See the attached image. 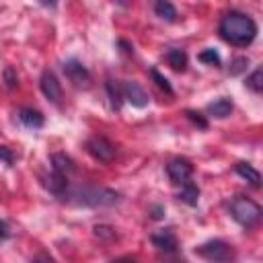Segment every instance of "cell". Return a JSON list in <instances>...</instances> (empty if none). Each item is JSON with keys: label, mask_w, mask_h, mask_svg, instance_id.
I'll use <instances>...</instances> for the list:
<instances>
[{"label": "cell", "mask_w": 263, "mask_h": 263, "mask_svg": "<svg viewBox=\"0 0 263 263\" xmlns=\"http://www.w3.org/2000/svg\"><path fill=\"white\" fill-rule=\"evenodd\" d=\"M166 173H168V177H171V181L175 185H181L183 187L185 183L191 181L193 166H191V162L187 158H175V160H171L166 164Z\"/></svg>", "instance_id": "8992f818"}, {"label": "cell", "mask_w": 263, "mask_h": 263, "mask_svg": "<svg viewBox=\"0 0 263 263\" xmlns=\"http://www.w3.org/2000/svg\"><path fill=\"white\" fill-rule=\"evenodd\" d=\"M111 263H138V259L136 257H117Z\"/></svg>", "instance_id": "f1b7e54d"}, {"label": "cell", "mask_w": 263, "mask_h": 263, "mask_svg": "<svg viewBox=\"0 0 263 263\" xmlns=\"http://www.w3.org/2000/svg\"><path fill=\"white\" fill-rule=\"evenodd\" d=\"M247 64H249V60H247V58H238V60H234V62H232V66H234V68H232L230 72H232V74H238Z\"/></svg>", "instance_id": "484cf974"}, {"label": "cell", "mask_w": 263, "mask_h": 263, "mask_svg": "<svg viewBox=\"0 0 263 263\" xmlns=\"http://www.w3.org/2000/svg\"><path fill=\"white\" fill-rule=\"evenodd\" d=\"M150 240H152V245H154L160 253H168V255L175 253L177 247H179L177 236H175V232H173L171 228H162V230L154 232V234L150 236Z\"/></svg>", "instance_id": "30bf717a"}, {"label": "cell", "mask_w": 263, "mask_h": 263, "mask_svg": "<svg viewBox=\"0 0 263 263\" xmlns=\"http://www.w3.org/2000/svg\"><path fill=\"white\" fill-rule=\"evenodd\" d=\"M107 92H109V99H111V107L119 111V107H121V99H123V95H121V86H119L117 82H113V80H107Z\"/></svg>", "instance_id": "d6986e66"}, {"label": "cell", "mask_w": 263, "mask_h": 263, "mask_svg": "<svg viewBox=\"0 0 263 263\" xmlns=\"http://www.w3.org/2000/svg\"><path fill=\"white\" fill-rule=\"evenodd\" d=\"M150 76H152V80L156 82V86H158V88H162L166 95H173V86L168 84V80H166V78H164L156 68H152V70H150Z\"/></svg>", "instance_id": "7402d4cb"}, {"label": "cell", "mask_w": 263, "mask_h": 263, "mask_svg": "<svg viewBox=\"0 0 263 263\" xmlns=\"http://www.w3.org/2000/svg\"><path fill=\"white\" fill-rule=\"evenodd\" d=\"M197 60H199V62H203V64H210V66H220V64H222V60H220L218 51H216V49H212V47L203 49V51L197 55Z\"/></svg>", "instance_id": "44dd1931"}, {"label": "cell", "mask_w": 263, "mask_h": 263, "mask_svg": "<svg viewBox=\"0 0 263 263\" xmlns=\"http://www.w3.org/2000/svg\"><path fill=\"white\" fill-rule=\"evenodd\" d=\"M208 113L218 117V119H224V117H228L232 113V103L228 99H216L214 103L208 105Z\"/></svg>", "instance_id": "9a60e30c"}, {"label": "cell", "mask_w": 263, "mask_h": 263, "mask_svg": "<svg viewBox=\"0 0 263 263\" xmlns=\"http://www.w3.org/2000/svg\"><path fill=\"white\" fill-rule=\"evenodd\" d=\"M236 175L242 177L245 181H249L253 187H259V185H261V175H259V171H257L253 164H249V162H238V164H236Z\"/></svg>", "instance_id": "5bb4252c"}, {"label": "cell", "mask_w": 263, "mask_h": 263, "mask_svg": "<svg viewBox=\"0 0 263 263\" xmlns=\"http://www.w3.org/2000/svg\"><path fill=\"white\" fill-rule=\"evenodd\" d=\"M43 185H45V187H47L55 197H64V193L68 191V177L51 168V173L45 177Z\"/></svg>", "instance_id": "8fae6325"}, {"label": "cell", "mask_w": 263, "mask_h": 263, "mask_svg": "<svg viewBox=\"0 0 263 263\" xmlns=\"http://www.w3.org/2000/svg\"><path fill=\"white\" fill-rule=\"evenodd\" d=\"M4 82H6V88H14L18 82H16V72L8 66L6 70H4Z\"/></svg>", "instance_id": "603a6c76"}, {"label": "cell", "mask_w": 263, "mask_h": 263, "mask_svg": "<svg viewBox=\"0 0 263 263\" xmlns=\"http://www.w3.org/2000/svg\"><path fill=\"white\" fill-rule=\"evenodd\" d=\"M195 255H199L208 263H234V259H236L232 245H228L222 238H214V240H208V242L195 247Z\"/></svg>", "instance_id": "277c9868"}, {"label": "cell", "mask_w": 263, "mask_h": 263, "mask_svg": "<svg viewBox=\"0 0 263 263\" xmlns=\"http://www.w3.org/2000/svg\"><path fill=\"white\" fill-rule=\"evenodd\" d=\"M39 86H41V92L45 95V99H49L51 103H60V99H62V86H60V82H58V78H55L53 72L45 70L41 74V78H39Z\"/></svg>", "instance_id": "9c48e42d"}, {"label": "cell", "mask_w": 263, "mask_h": 263, "mask_svg": "<svg viewBox=\"0 0 263 263\" xmlns=\"http://www.w3.org/2000/svg\"><path fill=\"white\" fill-rule=\"evenodd\" d=\"M230 216L245 228L255 226L261 220V205L257 201H253L251 197L245 195H236L230 201Z\"/></svg>", "instance_id": "3957f363"}, {"label": "cell", "mask_w": 263, "mask_h": 263, "mask_svg": "<svg viewBox=\"0 0 263 263\" xmlns=\"http://www.w3.org/2000/svg\"><path fill=\"white\" fill-rule=\"evenodd\" d=\"M187 117H189V119H191L195 125H199L201 129H205V127H208V121L201 117V113H195V111H187Z\"/></svg>", "instance_id": "cb8c5ba5"}, {"label": "cell", "mask_w": 263, "mask_h": 263, "mask_svg": "<svg viewBox=\"0 0 263 263\" xmlns=\"http://www.w3.org/2000/svg\"><path fill=\"white\" fill-rule=\"evenodd\" d=\"M18 119L29 129H39V127H43V121H45L43 115L39 111H35V109H21L18 111Z\"/></svg>", "instance_id": "7c38bea8"}, {"label": "cell", "mask_w": 263, "mask_h": 263, "mask_svg": "<svg viewBox=\"0 0 263 263\" xmlns=\"http://www.w3.org/2000/svg\"><path fill=\"white\" fill-rule=\"evenodd\" d=\"M121 95H123V99L127 103H132L138 109H144L148 105V101H150L148 99V92L138 82H134V80H127V82L121 84Z\"/></svg>", "instance_id": "52a82bcc"}, {"label": "cell", "mask_w": 263, "mask_h": 263, "mask_svg": "<svg viewBox=\"0 0 263 263\" xmlns=\"http://www.w3.org/2000/svg\"><path fill=\"white\" fill-rule=\"evenodd\" d=\"M179 199L181 201H185L187 205H197V201H199V189H197V185L195 183H185L183 187H181V193H179Z\"/></svg>", "instance_id": "e0dca14e"}, {"label": "cell", "mask_w": 263, "mask_h": 263, "mask_svg": "<svg viewBox=\"0 0 263 263\" xmlns=\"http://www.w3.org/2000/svg\"><path fill=\"white\" fill-rule=\"evenodd\" d=\"M64 74L68 76L70 82H74L76 86H86L90 82V72L84 68L82 62L78 60H68L64 64Z\"/></svg>", "instance_id": "ba28073f"}, {"label": "cell", "mask_w": 263, "mask_h": 263, "mask_svg": "<svg viewBox=\"0 0 263 263\" xmlns=\"http://www.w3.org/2000/svg\"><path fill=\"white\" fill-rule=\"evenodd\" d=\"M181 263H183V261H181Z\"/></svg>", "instance_id": "f546056e"}, {"label": "cell", "mask_w": 263, "mask_h": 263, "mask_svg": "<svg viewBox=\"0 0 263 263\" xmlns=\"http://www.w3.org/2000/svg\"><path fill=\"white\" fill-rule=\"evenodd\" d=\"M10 236V230H8V224L4 222V220H0V242L2 240H6Z\"/></svg>", "instance_id": "4316f807"}, {"label": "cell", "mask_w": 263, "mask_h": 263, "mask_svg": "<svg viewBox=\"0 0 263 263\" xmlns=\"http://www.w3.org/2000/svg\"><path fill=\"white\" fill-rule=\"evenodd\" d=\"M247 86L253 90V92H261L263 90V70L257 68L249 78H247Z\"/></svg>", "instance_id": "ffe728a7"}, {"label": "cell", "mask_w": 263, "mask_h": 263, "mask_svg": "<svg viewBox=\"0 0 263 263\" xmlns=\"http://www.w3.org/2000/svg\"><path fill=\"white\" fill-rule=\"evenodd\" d=\"M64 199L74 201L78 205H88V208H103V205H113L119 201V193L105 189V187H76L72 191L64 193Z\"/></svg>", "instance_id": "7a4b0ae2"}, {"label": "cell", "mask_w": 263, "mask_h": 263, "mask_svg": "<svg viewBox=\"0 0 263 263\" xmlns=\"http://www.w3.org/2000/svg\"><path fill=\"white\" fill-rule=\"evenodd\" d=\"M31 263H55V261H53L49 255H45V253H39V255H37V257H35Z\"/></svg>", "instance_id": "83f0119b"}, {"label": "cell", "mask_w": 263, "mask_h": 263, "mask_svg": "<svg viewBox=\"0 0 263 263\" xmlns=\"http://www.w3.org/2000/svg\"><path fill=\"white\" fill-rule=\"evenodd\" d=\"M166 62H168V66H171L173 70L183 72V70L187 68V53H185V49L171 47V49L166 51Z\"/></svg>", "instance_id": "4fadbf2b"}, {"label": "cell", "mask_w": 263, "mask_h": 263, "mask_svg": "<svg viewBox=\"0 0 263 263\" xmlns=\"http://www.w3.org/2000/svg\"><path fill=\"white\" fill-rule=\"evenodd\" d=\"M154 12H156L162 21H166V23H175V21H177V8H175L168 0H158V2L154 4Z\"/></svg>", "instance_id": "2e32d148"}, {"label": "cell", "mask_w": 263, "mask_h": 263, "mask_svg": "<svg viewBox=\"0 0 263 263\" xmlns=\"http://www.w3.org/2000/svg\"><path fill=\"white\" fill-rule=\"evenodd\" d=\"M86 150H88V154H90L95 160H99V162H111V160L115 158V146H113L107 138H103V136H92V138H88V140H86Z\"/></svg>", "instance_id": "5b68a950"}, {"label": "cell", "mask_w": 263, "mask_h": 263, "mask_svg": "<svg viewBox=\"0 0 263 263\" xmlns=\"http://www.w3.org/2000/svg\"><path fill=\"white\" fill-rule=\"evenodd\" d=\"M218 31L222 39H226L228 43L236 47H247L257 37V23L240 10H230L220 18Z\"/></svg>", "instance_id": "6da1fadb"}, {"label": "cell", "mask_w": 263, "mask_h": 263, "mask_svg": "<svg viewBox=\"0 0 263 263\" xmlns=\"http://www.w3.org/2000/svg\"><path fill=\"white\" fill-rule=\"evenodd\" d=\"M51 168L68 177V173L74 171V164H72V158H68L66 154H53L51 156Z\"/></svg>", "instance_id": "ac0fdd59"}, {"label": "cell", "mask_w": 263, "mask_h": 263, "mask_svg": "<svg viewBox=\"0 0 263 263\" xmlns=\"http://www.w3.org/2000/svg\"><path fill=\"white\" fill-rule=\"evenodd\" d=\"M0 160H4L6 164H12V162H14V154H12V150L6 148V146H0Z\"/></svg>", "instance_id": "d4e9b609"}]
</instances>
